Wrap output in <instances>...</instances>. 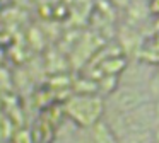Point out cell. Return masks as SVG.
<instances>
[{
    "label": "cell",
    "mask_w": 159,
    "mask_h": 143,
    "mask_svg": "<svg viewBox=\"0 0 159 143\" xmlns=\"http://www.w3.org/2000/svg\"><path fill=\"white\" fill-rule=\"evenodd\" d=\"M93 141L94 143H120L118 135L113 131L110 123L106 119H101L99 123L93 126Z\"/></svg>",
    "instance_id": "277c9868"
},
{
    "label": "cell",
    "mask_w": 159,
    "mask_h": 143,
    "mask_svg": "<svg viewBox=\"0 0 159 143\" xmlns=\"http://www.w3.org/2000/svg\"><path fill=\"white\" fill-rule=\"evenodd\" d=\"M120 143H154V131L130 133L120 138Z\"/></svg>",
    "instance_id": "8992f818"
},
{
    "label": "cell",
    "mask_w": 159,
    "mask_h": 143,
    "mask_svg": "<svg viewBox=\"0 0 159 143\" xmlns=\"http://www.w3.org/2000/svg\"><path fill=\"white\" fill-rule=\"evenodd\" d=\"M149 10H151L154 15H159V0H151V2H149Z\"/></svg>",
    "instance_id": "52a82bcc"
},
{
    "label": "cell",
    "mask_w": 159,
    "mask_h": 143,
    "mask_svg": "<svg viewBox=\"0 0 159 143\" xmlns=\"http://www.w3.org/2000/svg\"><path fill=\"white\" fill-rule=\"evenodd\" d=\"M139 60L144 61V63H149V65H157L159 67V34L152 36L151 39L145 43V46L140 50L139 53Z\"/></svg>",
    "instance_id": "5b68a950"
},
{
    "label": "cell",
    "mask_w": 159,
    "mask_h": 143,
    "mask_svg": "<svg viewBox=\"0 0 159 143\" xmlns=\"http://www.w3.org/2000/svg\"><path fill=\"white\" fill-rule=\"evenodd\" d=\"M154 141L159 143V124L156 126V129H154Z\"/></svg>",
    "instance_id": "9c48e42d"
},
{
    "label": "cell",
    "mask_w": 159,
    "mask_h": 143,
    "mask_svg": "<svg viewBox=\"0 0 159 143\" xmlns=\"http://www.w3.org/2000/svg\"><path fill=\"white\" fill-rule=\"evenodd\" d=\"M154 143H157V141H154Z\"/></svg>",
    "instance_id": "30bf717a"
},
{
    "label": "cell",
    "mask_w": 159,
    "mask_h": 143,
    "mask_svg": "<svg viewBox=\"0 0 159 143\" xmlns=\"http://www.w3.org/2000/svg\"><path fill=\"white\" fill-rule=\"evenodd\" d=\"M67 111L79 124L93 128L96 123L103 119L106 106H104L103 99L98 95H79L69 102Z\"/></svg>",
    "instance_id": "3957f363"
},
{
    "label": "cell",
    "mask_w": 159,
    "mask_h": 143,
    "mask_svg": "<svg viewBox=\"0 0 159 143\" xmlns=\"http://www.w3.org/2000/svg\"><path fill=\"white\" fill-rule=\"evenodd\" d=\"M152 102V95L147 87H135V85H123L111 90L108 95L106 107H111L115 114H125L140 106Z\"/></svg>",
    "instance_id": "7a4b0ae2"
},
{
    "label": "cell",
    "mask_w": 159,
    "mask_h": 143,
    "mask_svg": "<svg viewBox=\"0 0 159 143\" xmlns=\"http://www.w3.org/2000/svg\"><path fill=\"white\" fill-rule=\"evenodd\" d=\"M110 123V121H108ZM113 131L118 135V138L130 133H139V131H154L157 126V118H156V109H154V101L140 106L125 114H115L113 123H110Z\"/></svg>",
    "instance_id": "6da1fadb"
},
{
    "label": "cell",
    "mask_w": 159,
    "mask_h": 143,
    "mask_svg": "<svg viewBox=\"0 0 159 143\" xmlns=\"http://www.w3.org/2000/svg\"><path fill=\"white\" fill-rule=\"evenodd\" d=\"M154 109H156V118H157V124H159V97L154 101Z\"/></svg>",
    "instance_id": "ba28073f"
}]
</instances>
